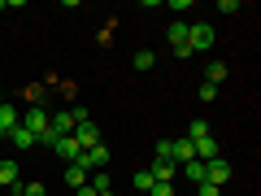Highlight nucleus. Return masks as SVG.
Wrapping results in <instances>:
<instances>
[{"label":"nucleus","mask_w":261,"mask_h":196,"mask_svg":"<svg viewBox=\"0 0 261 196\" xmlns=\"http://www.w3.org/2000/svg\"><path fill=\"white\" fill-rule=\"evenodd\" d=\"M148 196H174V183H152Z\"/></svg>","instance_id":"4be33fe9"},{"label":"nucleus","mask_w":261,"mask_h":196,"mask_svg":"<svg viewBox=\"0 0 261 196\" xmlns=\"http://www.w3.org/2000/svg\"><path fill=\"white\" fill-rule=\"evenodd\" d=\"M196 96L209 105V101H218V87H214V83H200V92H196Z\"/></svg>","instance_id":"aec40b11"},{"label":"nucleus","mask_w":261,"mask_h":196,"mask_svg":"<svg viewBox=\"0 0 261 196\" xmlns=\"http://www.w3.org/2000/svg\"><path fill=\"white\" fill-rule=\"evenodd\" d=\"M9 144H13V149H22V153H27V149H35V135H31L27 127H13V131H9Z\"/></svg>","instance_id":"f8f14e48"},{"label":"nucleus","mask_w":261,"mask_h":196,"mask_svg":"<svg viewBox=\"0 0 261 196\" xmlns=\"http://www.w3.org/2000/svg\"><path fill=\"white\" fill-rule=\"evenodd\" d=\"M5 196H22V192H18V187H9V192H5Z\"/></svg>","instance_id":"a878e982"},{"label":"nucleus","mask_w":261,"mask_h":196,"mask_svg":"<svg viewBox=\"0 0 261 196\" xmlns=\"http://www.w3.org/2000/svg\"><path fill=\"white\" fill-rule=\"evenodd\" d=\"M5 9H9V5H5V0H0V13H5Z\"/></svg>","instance_id":"bb28decb"},{"label":"nucleus","mask_w":261,"mask_h":196,"mask_svg":"<svg viewBox=\"0 0 261 196\" xmlns=\"http://www.w3.org/2000/svg\"><path fill=\"white\" fill-rule=\"evenodd\" d=\"M0 140H5V131H0Z\"/></svg>","instance_id":"c85d7f7f"},{"label":"nucleus","mask_w":261,"mask_h":196,"mask_svg":"<svg viewBox=\"0 0 261 196\" xmlns=\"http://www.w3.org/2000/svg\"><path fill=\"white\" fill-rule=\"evenodd\" d=\"M196 196H222V187H214V183H200V192Z\"/></svg>","instance_id":"b1692460"},{"label":"nucleus","mask_w":261,"mask_h":196,"mask_svg":"<svg viewBox=\"0 0 261 196\" xmlns=\"http://www.w3.org/2000/svg\"><path fill=\"white\" fill-rule=\"evenodd\" d=\"M205 135H214L205 118H192V122H187V140H192V144H196V140H205Z\"/></svg>","instance_id":"ddd939ff"},{"label":"nucleus","mask_w":261,"mask_h":196,"mask_svg":"<svg viewBox=\"0 0 261 196\" xmlns=\"http://www.w3.org/2000/svg\"><path fill=\"white\" fill-rule=\"evenodd\" d=\"M79 196H100V192H96L92 183H83V187H79Z\"/></svg>","instance_id":"393cba45"},{"label":"nucleus","mask_w":261,"mask_h":196,"mask_svg":"<svg viewBox=\"0 0 261 196\" xmlns=\"http://www.w3.org/2000/svg\"><path fill=\"white\" fill-rule=\"evenodd\" d=\"M87 118H92V113H87L83 105H79V109H61V113L48 118V131H53V135H74V127H79V122H87Z\"/></svg>","instance_id":"f257e3e1"},{"label":"nucleus","mask_w":261,"mask_h":196,"mask_svg":"<svg viewBox=\"0 0 261 196\" xmlns=\"http://www.w3.org/2000/svg\"><path fill=\"white\" fill-rule=\"evenodd\" d=\"M0 187H18V161H0Z\"/></svg>","instance_id":"4468645a"},{"label":"nucleus","mask_w":261,"mask_h":196,"mask_svg":"<svg viewBox=\"0 0 261 196\" xmlns=\"http://www.w3.org/2000/svg\"><path fill=\"white\" fill-rule=\"evenodd\" d=\"M205 79H209V83L218 87V83H222V79H226V65H222V61H209V70H205Z\"/></svg>","instance_id":"a211bd4d"},{"label":"nucleus","mask_w":261,"mask_h":196,"mask_svg":"<svg viewBox=\"0 0 261 196\" xmlns=\"http://www.w3.org/2000/svg\"><path fill=\"white\" fill-rule=\"evenodd\" d=\"M53 153H57V157H65V161H70V166H74V161H79V153H83V149H79V144H74V135H61Z\"/></svg>","instance_id":"9d476101"},{"label":"nucleus","mask_w":261,"mask_h":196,"mask_svg":"<svg viewBox=\"0 0 261 196\" xmlns=\"http://www.w3.org/2000/svg\"><path fill=\"white\" fill-rule=\"evenodd\" d=\"M22 127H27L31 135H35V140H39V135H44V131H48V113H44V105H31V109L22 113Z\"/></svg>","instance_id":"39448f33"},{"label":"nucleus","mask_w":261,"mask_h":196,"mask_svg":"<svg viewBox=\"0 0 261 196\" xmlns=\"http://www.w3.org/2000/svg\"><path fill=\"white\" fill-rule=\"evenodd\" d=\"M174 161H170V157H152V166H148V175L152 179H157V183H174Z\"/></svg>","instance_id":"6e6552de"},{"label":"nucleus","mask_w":261,"mask_h":196,"mask_svg":"<svg viewBox=\"0 0 261 196\" xmlns=\"http://www.w3.org/2000/svg\"><path fill=\"white\" fill-rule=\"evenodd\" d=\"M152 183H157V179H152V175H148V170H135V187H140V192H148V187H152Z\"/></svg>","instance_id":"6ab92c4d"},{"label":"nucleus","mask_w":261,"mask_h":196,"mask_svg":"<svg viewBox=\"0 0 261 196\" xmlns=\"http://www.w3.org/2000/svg\"><path fill=\"white\" fill-rule=\"evenodd\" d=\"M22 196H44V183H18Z\"/></svg>","instance_id":"412c9836"},{"label":"nucleus","mask_w":261,"mask_h":196,"mask_svg":"<svg viewBox=\"0 0 261 196\" xmlns=\"http://www.w3.org/2000/svg\"><path fill=\"white\" fill-rule=\"evenodd\" d=\"M152 157H170V140H157V144H152Z\"/></svg>","instance_id":"5701e85b"},{"label":"nucleus","mask_w":261,"mask_h":196,"mask_svg":"<svg viewBox=\"0 0 261 196\" xmlns=\"http://www.w3.org/2000/svg\"><path fill=\"white\" fill-rule=\"evenodd\" d=\"M100 196H113V187H109V192H100Z\"/></svg>","instance_id":"cd10ccee"},{"label":"nucleus","mask_w":261,"mask_h":196,"mask_svg":"<svg viewBox=\"0 0 261 196\" xmlns=\"http://www.w3.org/2000/svg\"><path fill=\"white\" fill-rule=\"evenodd\" d=\"M192 157H196V149H192V140H187V135L170 140V161H174V166H187Z\"/></svg>","instance_id":"0eeeda50"},{"label":"nucleus","mask_w":261,"mask_h":196,"mask_svg":"<svg viewBox=\"0 0 261 196\" xmlns=\"http://www.w3.org/2000/svg\"><path fill=\"white\" fill-rule=\"evenodd\" d=\"M13 127H22V113L18 109H13V105L9 101H0V131H5V135H9V131Z\"/></svg>","instance_id":"1a4fd4ad"},{"label":"nucleus","mask_w":261,"mask_h":196,"mask_svg":"<svg viewBox=\"0 0 261 196\" xmlns=\"http://www.w3.org/2000/svg\"><path fill=\"white\" fill-rule=\"evenodd\" d=\"M65 183H70V187H83L87 183V170L83 166H65Z\"/></svg>","instance_id":"dca6fc26"},{"label":"nucleus","mask_w":261,"mask_h":196,"mask_svg":"<svg viewBox=\"0 0 261 196\" xmlns=\"http://www.w3.org/2000/svg\"><path fill=\"white\" fill-rule=\"evenodd\" d=\"M183 175L192 179L196 187H200V183H205V161H196V157H192V161H187V166H183Z\"/></svg>","instance_id":"2eb2a0df"},{"label":"nucleus","mask_w":261,"mask_h":196,"mask_svg":"<svg viewBox=\"0 0 261 196\" xmlns=\"http://www.w3.org/2000/svg\"><path fill=\"white\" fill-rule=\"evenodd\" d=\"M152 65H157L152 48H140V53H135V70H152Z\"/></svg>","instance_id":"f3484780"},{"label":"nucleus","mask_w":261,"mask_h":196,"mask_svg":"<svg viewBox=\"0 0 261 196\" xmlns=\"http://www.w3.org/2000/svg\"><path fill=\"white\" fill-rule=\"evenodd\" d=\"M187 48H192V53L214 48V27H209V22H187Z\"/></svg>","instance_id":"f03ea898"},{"label":"nucleus","mask_w":261,"mask_h":196,"mask_svg":"<svg viewBox=\"0 0 261 196\" xmlns=\"http://www.w3.org/2000/svg\"><path fill=\"white\" fill-rule=\"evenodd\" d=\"M192 149H196V161H214V157H218V140H214V135H205V140H196Z\"/></svg>","instance_id":"9b49d317"},{"label":"nucleus","mask_w":261,"mask_h":196,"mask_svg":"<svg viewBox=\"0 0 261 196\" xmlns=\"http://www.w3.org/2000/svg\"><path fill=\"white\" fill-rule=\"evenodd\" d=\"M74 144H79V149H96V144H100V127H96L92 118L79 122V127H74Z\"/></svg>","instance_id":"423d86ee"},{"label":"nucleus","mask_w":261,"mask_h":196,"mask_svg":"<svg viewBox=\"0 0 261 196\" xmlns=\"http://www.w3.org/2000/svg\"><path fill=\"white\" fill-rule=\"evenodd\" d=\"M74 166H83L87 175H96V170H105V166H109V149H105V144H96V149H83Z\"/></svg>","instance_id":"7ed1b4c3"},{"label":"nucleus","mask_w":261,"mask_h":196,"mask_svg":"<svg viewBox=\"0 0 261 196\" xmlns=\"http://www.w3.org/2000/svg\"><path fill=\"white\" fill-rule=\"evenodd\" d=\"M166 39H170V53H174L178 61H183V57H192V48H187V22H170Z\"/></svg>","instance_id":"20e7f679"}]
</instances>
